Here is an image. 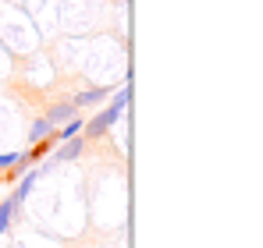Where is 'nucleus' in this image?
Returning <instances> with one entry per match:
<instances>
[{
	"mask_svg": "<svg viewBox=\"0 0 263 248\" xmlns=\"http://www.w3.org/2000/svg\"><path fill=\"white\" fill-rule=\"evenodd\" d=\"M125 107H128V85H118V89H114V96L107 99V107H103L100 114L86 117L82 138H86V142H96V138H103V135L114 128V124L125 117Z\"/></svg>",
	"mask_w": 263,
	"mask_h": 248,
	"instance_id": "1",
	"label": "nucleus"
},
{
	"mask_svg": "<svg viewBox=\"0 0 263 248\" xmlns=\"http://www.w3.org/2000/svg\"><path fill=\"white\" fill-rule=\"evenodd\" d=\"M114 96V89H107V85H92V89H79L68 103L75 107V110H82V107H96V103H107Z\"/></svg>",
	"mask_w": 263,
	"mask_h": 248,
	"instance_id": "2",
	"label": "nucleus"
},
{
	"mask_svg": "<svg viewBox=\"0 0 263 248\" xmlns=\"http://www.w3.org/2000/svg\"><path fill=\"white\" fill-rule=\"evenodd\" d=\"M43 117L53 124V131H57V128H64L68 121H75V117H79V110H75L68 99H61V103H50V110H46Z\"/></svg>",
	"mask_w": 263,
	"mask_h": 248,
	"instance_id": "3",
	"label": "nucleus"
},
{
	"mask_svg": "<svg viewBox=\"0 0 263 248\" xmlns=\"http://www.w3.org/2000/svg\"><path fill=\"white\" fill-rule=\"evenodd\" d=\"M46 138H53V124L46 121V117H36V121L29 124V142L40 146V142H46Z\"/></svg>",
	"mask_w": 263,
	"mask_h": 248,
	"instance_id": "4",
	"label": "nucleus"
},
{
	"mask_svg": "<svg viewBox=\"0 0 263 248\" xmlns=\"http://www.w3.org/2000/svg\"><path fill=\"white\" fill-rule=\"evenodd\" d=\"M82 128H86V117L79 114L75 121H68L64 128H57V131H53V142L61 146V142H68V138H79V135H82Z\"/></svg>",
	"mask_w": 263,
	"mask_h": 248,
	"instance_id": "5",
	"label": "nucleus"
},
{
	"mask_svg": "<svg viewBox=\"0 0 263 248\" xmlns=\"http://www.w3.org/2000/svg\"><path fill=\"white\" fill-rule=\"evenodd\" d=\"M14 216H18V206H14L11 199H4V202H0V234H7V227L14 223Z\"/></svg>",
	"mask_w": 263,
	"mask_h": 248,
	"instance_id": "6",
	"label": "nucleus"
},
{
	"mask_svg": "<svg viewBox=\"0 0 263 248\" xmlns=\"http://www.w3.org/2000/svg\"><path fill=\"white\" fill-rule=\"evenodd\" d=\"M18 156H22V149H14V153H0V174H7L11 167L18 163Z\"/></svg>",
	"mask_w": 263,
	"mask_h": 248,
	"instance_id": "7",
	"label": "nucleus"
}]
</instances>
